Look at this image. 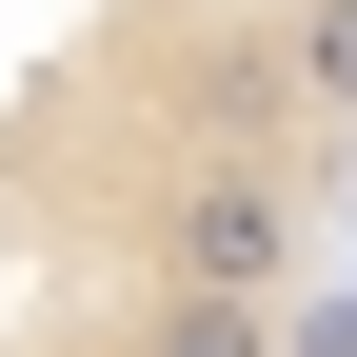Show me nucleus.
Wrapping results in <instances>:
<instances>
[{
    "mask_svg": "<svg viewBox=\"0 0 357 357\" xmlns=\"http://www.w3.org/2000/svg\"><path fill=\"white\" fill-rule=\"evenodd\" d=\"M0 357H357V0H0Z\"/></svg>",
    "mask_w": 357,
    "mask_h": 357,
    "instance_id": "nucleus-1",
    "label": "nucleus"
}]
</instances>
